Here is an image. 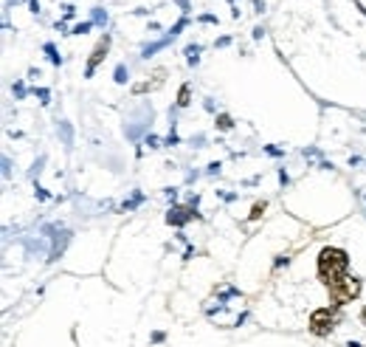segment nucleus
Listing matches in <instances>:
<instances>
[{"mask_svg":"<svg viewBox=\"0 0 366 347\" xmlns=\"http://www.w3.org/2000/svg\"><path fill=\"white\" fill-rule=\"evenodd\" d=\"M347 268H349V257L341 249H324L321 257H318V274L329 288L347 280Z\"/></svg>","mask_w":366,"mask_h":347,"instance_id":"f257e3e1","label":"nucleus"},{"mask_svg":"<svg viewBox=\"0 0 366 347\" xmlns=\"http://www.w3.org/2000/svg\"><path fill=\"white\" fill-rule=\"evenodd\" d=\"M329 291H332V299H336V302H349V299L355 297V293L360 291V282L358 280H341L338 282V285H332L329 288Z\"/></svg>","mask_w":366,"mask_h":347,"instance_id":"f03ea898","label":"nucleus"},{"mask_svg":"<svg viewBox=\"0 0 366 347\" xmlns=\"http://www.w3.org/2000/svg\"><path fill=\"white\" fill-rule=\"evenodd\" d=\"M332 328V316L329 311H316L313 313V333H327Z\"/></svg>","mask_w":366,"mask_h":347,"instance_id":"7ed1b4c3","label":"nucleus"},{"mask_svg":"<svg viewBox=\"0 0 366 347\" xmlns=\"http://www.w3.org/2000/svg\"><path fill=\"white\" fill-rule=\"evenodd\" d=\"M104 48H107V40H102V43H99V45H96V51H93V57H90V71H93V65H96V62H99V60H102Z\"/></svg>","mask_w":366,"mask_h":347,"instance_id":"20e7f679","label":"nucleus"}]
</instances>
